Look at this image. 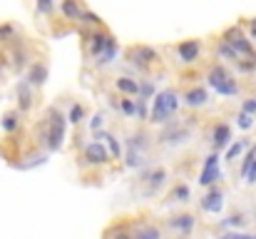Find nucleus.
Listing matches in <instances>:
<instances>
[{
	"mask_svg": "<svg viewBox=\"0 0 256 239\" xmlns=\"http://www.w3.org/2000/svg\"><path fill=\"white\" fill-rule=\"evenodd\" d=\"M65 140H68V117L52 105L48 107L45 117L40 120L38 125V145L45 147V152H60L65 147Z\"/></svg>",
	"mask_w": 256,
	"mask_h": 239,
	"instance_id": "f257e3e1",
	"label": "nucleus"
},
{
	"mask_svg": "<svg viewBox=\"0 0 256 239\" xmlns=\"http://www.w3.org/2000/svg\"><path fill=\"white\" fill-rule=\"evenodd\" d=\"M179 105H182V97L174 87L167 90H160L154 97H152V105H150V125H167L170 120L176 117L179 112Z\"/></svg>",
	"mask_w": 256,
	"mask_h": 239,
	"instance_id": "f03ea898",
	"label": "nucleus"
},
{
	"mask_svg": "<svg viewBox=\"0 0 256 239\" xmlns=\"http://www.w3.org/2000/svg\"><path fill=\"white\" fill-rule=\"evenodd\" d=\"M206 85H209L216 95H222V97H236V95L242 92V85H239L236 75H234L224 63L209 65V70H206Z\"/></svg>",
	"mask_w": 256,
	"mask_h": 239,
	"instance_id": "7ed1b4c3",
	"label": "nucleus"
},
{
	"mask_svg": "<svg viewBox=\"0 0 256 239\" xmlns=\"http://www.w3.org/2000/svg\"><path fill=\"white\" fill-rule=\"evenodd\" d=\"M192 117H179V120H170L167 125L160 127V135L154 137L157 145H164L170 150H176L182 145H186L192 140Z\"/></svg>",
	"mask_w": 256,
	"mask_h": 239,
	"instance_id": "20e7f679",
	"label": "nucleus"
},
{
	"mask_svg": "<svg viewBox=\"0 0 256 239\" xmlns=\"http://www.w3.org/2000/svg\"><path fill=\"white\" fill-rule=\"evenodd\" d=\"M124 63L134 68V73L147 75L162 63V53L152 45H130L124 48Z\"/></svg>",
	"mask_w": 256,
	"mask_h": 239,
	"instance_id": "39448f33",
	"label": "nucleus"
},
{
	"mask_svg": "<svg viewBox=\"0 0 256 239\" xmlns=\"http://www.w3.org/2000/svg\"><path fill=\"white\" fill-rule=\"evenodd\" d=\"M219 40H224L226 45H232L239 58H254L256 55L254 43H252V38L244 33V25H232V28H226Z\"/></svg>",
	"mask_w": 256,
	"mask_h": 239,
	"instance_id": "423d86ee",
	"label": "nucleus"
},
{
	"mask_svg": "<svg viewBox=\"0 0 256 239\" xmlns=\"http://www.w3.org/2000/svg\"><path fill=\"white\" fill-rule=\"evenodd\" d=\"M82 35H85V40H82L85 58L90 60V63H94V60L104 53V48H107L112 33H110L107 28H94V30H87V33H82Z\"/></svg>",
	"mask_w": 256,
	"mask_h": 239,
	"instance_id": "0eeeda50",
	"label": "nucleus"
},
{
	"mask_svg": "<svg viewBox=\"0 0 256 239\" xmlns=\"http://www.w3.org/2000/svg\"><path fill=\"white\" fill-rule=\"evenodd\" d=\"M110 162H112V157H110L104 142H92V140H90L85 147H82L80 167H104V164H110Z\"/></svg>",
	"mask_w": 256,
	"mask_h": 239,
	"instance_id": "6e6552de",
	"label": "nucleus"
},
{
	"mask_svg": "<svg viewBox=\"0 0 256 239\" xmlns=\"http://www.w3.org/2000/svg\"><path fill=\"white\" fill-rule=\"evenodd\" d=\"M202 48H204V45H202L199 38H186V40L176 43L174 53H176V58H179L182 65H196L199 58H202Z\"/></svg>",
	"mask_w": 256,
	"mask_h": 239,
	"instance_id": "1a4fd4ad",
	"label": "nucleus"
},
{
	"mask_svg": "<svg viewBox=\"0 0 256 239\" xmlns=\"http://www.w3.org/2000/svg\"><path fill=\"white\" fill-rule=\"evenodd\" d=\"M48 80H50V63H48L45 58L32 60V63L28 65V70H25V82H28L30 87L40 90Z\"/></svg>",
	"mask_w": 256,
	"mask_h": 239,
	"instance_id": "9d476101",
	"label": "nucleus"
},
{
	"mask_svg": "<svg viewBox=\"0 0 256 239\" xmlns=\"http://www.w3.org/2000/svg\"><path fill=\"white\" fill-rule=\"evenodd\" d=\"M152 145H154V137H152L150 130H144V127H137L134 132H130V135L124 137V150H137V152H142V155H147V157H150Z\"/></svg>",
	"mask_w": 256,
	"mask_h": 239,
	"instance_id": "9b49d317",
	"label": "nucleus"
},
{
	"mask_svg": "<svg viewBox=\"0 0 256 239\" xmlns=\"http://www.w3.org/2000/svg\"><path fill=\"white\" fill-rule=\"evenodd\" d=\"M222 179V169H219V155L216 152H209L204 157V167H202V174H199V184L202 187H216Z\"/></svg>",
	"mask_w": 256,
	"mask_h": 239,
	"instance_id": "f8f14e48",
	"label": "nucleus"
},
{
	"mask_svg": "<svg viewBox=\"0 0 256 239\" xmlns=\"http://www.w3.org/2000/svg\"><path fill=\"white\" fill-rule=\"evenodd\" d=\"M182 100H184V105H186L189 110H202V107H206V105L212 102L209 90H206L204 85H189V87L184 90Z\"/></svg>",
	"mask_w": 256,
	"mask_h": 239,
	"instance_id": "ddd939ff",
	"label": "nucleus"
},
{
	"mask_svg": "<svg viewBox=\"0 0 256 239\" xmlns=\"http://www.w3.org/2000/svg\"><path fill=\"white\" fill-rule=\"evenodd\" d=\"M15 105H18V112L25 115L35 107V87H30L25 80H20L15 85Z\"/></svg>",
	"mask_w": 256,
	"mask_h": 239,
	"instance_id": "4468645a",
	"label": "nucleus"
},
{
	"mask_svg": "<svg viewBox=\"0 0 256 239\" xmlns=\"http://www.w3.org/2000/svg\"><path fill=\"white\" fill-rule=\"evenodd\" d=\"M199 207L206 214H219L224 209V189L222 187H209V192L199 199Z\"/></svg>",
	"mask_w": 256,
	"mask_h": 239,
	"instance_id": "2eb2a0df",
	"label": "nucleus"
},
{
	"mask_svg": "<svg viewBox=\"0 0 256 239\" xmlns=\"http://www.w3.org/2000/svg\"><path fill=\"white\" fill-rule=\"evenodd\" d=\"M12 53H10V65H12V70L15 73H22V70H28V65L32 63V58H30V50L20 43V38H15L12 43Z\"/></svg>",
	"mask_w": 256,
	"mask_h": 239,
	"instance_id": "dca6fc26",
	"label": "nucleus"
},
{
	"mask_svg": "<svg viewBox=\"0 0 256 239\" xmlns=\"http://www.w3.org/2000/svg\"><path fill=\"white\" fill-rule=\"evenodd\" d=\"M212 152H222V150H226L229 145H232V127L226 125V122H216L214 127H212Z\"/></svg>",
	"mask_w": 256,
	"mask_h": 239,
	"instance_id": "f3484780",
	"label": "nucleus"
},
{
	"mask_svg": "<svg viewBox=\"0 0 256 239\" xmlns=\"http://www.w3.org/2000/svg\"><path fill=\"white\" fill-rule=\"evenodd\" d=\"M130 232H132V239H164L162 229L152 222H144V219H134L130 222Z\"/></svg>",
	"mask_w": 256,
	"mask_h": 239,
	"instance_id": "a211bd4d",
	"label": "nucleus"
},
{
	"mask_svg": "<svg viewBox=\"0 0 256 239\" xmlns=\"http://www.w3.org/2000/svg\"><path fill=\"white\" fill-rule=\"evenodd\" d=\"M167 227L176 234H189L194 227H196V217L189 214V212H179V214H172L167 219Z\"/></svg>",
	"mask_w": 256,
	"mask_h": 239,
	"instance_id": "6ab92c4d",
	"label": "nucleus"
},
{
	"mask_svg": "<svg viewBox=\"0 0 256 239\" xmlns=\"http://www.w3.org/2000/svg\"><path fill=\"white\" fill-rule=\"evenodd\" d=\"M60 13H62V18L68 23L78 25L82 13H85V5H82V0H60Z\"/></svg>",
	"mask_w": 256,
	"mask_h": 239,
	"instance_id": "aec40b11",
	"label": "nucleus"
},
{
	"mask_svg": "<svg viewBox=\"0 0 256 239\" xmlns=\"http://www.w3.org/2000/svg\"><path fill=\"white\" fill-rule=\"evenodd\" d=\"M114 90H117L122 97L137 100V95H140V80L130 78V75H120V78L114 80Z\"/></svg>",
	"mask_w": 256,
	"mask_h": 239,
	"instance_id": "412c9836",
	"label": "nucleus"
},
{
	"mask_svg": "<svg viewBox=\"0 0 256 239\" xmlns=\"http://www.w3.org/2000/svg\"><path fill=\"white\" fill-rule=\"evenodd\" d=\"M117 55H120V43H117V38L112 35L110 43H107V48H104V53H102L92 65H94V68H107V65H112V63L117 60Z\"/></svg>",
	"mask_w": 256,
	"mask_h": 239,
	"instance_id": "4be33fe9",
	"label": "nucleus"
},
{
	"mask_svg": "<svg viewBox=\"0 0 256 239\" xmlns=\"http://www.w3.org/2000/svg\"><path fill=\"white\" fill-rule=\"evenodd\" d=\"M20 125H22V115H20L18 110H8V112L2 115L0 127H2V132H5V135H15V132L20 130Z\"/></svg>",
	"mask_w": 256,
	"mask_h": 239,
	"instance_id": "5701e85b",
	"label": "nucleus"
},
{
	"mask_svg": "<svg viewBox=\"0 0 256 239\" xmlns=\"http://www.w3.org/2000/svg\"><path fill=\"white\" fill-rule=\"evenodd\" d=\"M80 33H87V30H94V28H104V23H102V18L97 15V13H92V10H87L82 13V18H80Z\"/></svg>",
	"mask_w": 256,
	"mask_h": 239,
	"instance_id": "b1692460",
	"label": "nucleus"
},
{
	"mask_svg": "<svg viewBox=\"0 0 256 239\" xmlns=\"http://www.w3.org/2000/svg\"><path fill=\"white\" fill-rule=\"evenodd\" d=\"M122 159H124V167H127V169H142L150 157L142 155V152H137V150H124Z\"/></svg>",
	"mask_w": 256,
	"mask_h": 239,
	"instance_id": "393cba45",
	"label": "nucleus"
},
{
	"mask_svg": "<svg viewBox=\"0 0 256 239\" xmlns=\"http://www.w3.org/2000/svg\"><path fill=\"white\" fill-rule=\"evenodd\" d=\"M104 239H132L130 222H114V224H110L107 232H104Z\"/></svg>",
	"mask_w": 256,
	"mask_h": 239,
	"instance_id": "a878e982",
	"label": "nucleus"
},
{
	"mask_svg": "<svg viewBox=\"0 0 256 239\" xmlns=\"http://www.w3.org/2000/svg\"><path fill=\"white\" fill-rule=\"evenodd\" d=\"M252 147V142H249V137H242V140H236V142H232L226 150H224V159L226 162H234V159L239 157L244 150H249Z\"/></svg>",
	"mask_w": 256,
	"mask_h": 239,
	"instance_id": "bb28decb",
	"label": "nucleus"
},
{
	"mask_svg": "<svg viewBox=\"0 0 256 239\" xmlns=\"http://www.w3.org/2000/svg\"><path fill=\"white\" fill-rule=\"evenodd\" d=\"M216 55H219V60H226L229 65H236L242 58L234 53V48L232 45H226L224 40H216Z\"/></svg>",
	"mask_w": 256,
	"mask_h": 239,
	"instance_id": "cd10ccee",
	"label": "nucleus"
},
{
	"mask_svg": "<svg viewBox=\"0 0 256 239\" xmlns=\"http://www.w3.org/2000/svg\"><path fill=\"white\" fill-rule=\"evenodd\" d=\"M65 117H68L70 125L78 127V125H82V122L87 120V107L82 105V102H72V107H70V112H68Z\"/></svg>",
	"mask_w": 256,
	"mask_h": 239,
	"instance_id": "c85d7f7f",
	"label": "nucleus"
},
{
	"mask_svg": "<svg viewBox=\"0 0 256 239\" xmlns=\"http://www.w3.org/2000/svg\"><path fill=\"white\" fill-rule=\"evenodd\" d=\"M104 140H107V145H104V147H107L110 157L114 159V162H117V159H122L124 150H122V142H120V137H117L114 132H107V137H104Z\"/></svg>",
	"mask_w": 256,
	"mask_h": 239,
	"instance_id": "c756f323",
	"label": "nucleus"
},
{
	"mask_svg": "<svg viewBox=\"0 0 256 239\" xmlns=\"http://www.w3.org/2000/svg\"><path fill=\"white\" fill-rule=\"evenodd\" d=\"M192 199V189H189V184H184V182H179V184H174L170 189V202H189Z\"/></svg>",
	"mask_w": 256,
	"mask_h": 239,
	"instance_id": "7c9ffc66",
	"label": "nucleus"
},
{
	"mask_svg": "<svg viewBox=\"0 0 256 239\" xmlns=\"http://www.w3.org/2000/svg\"><path fill=\"white\" fill-rule=\"evenodd\" d=\"M249 224V219H246V214H242V212H234V214H229L224 222H222V227H226L229 232H236L239 227H246Z\"/></svg>",
	"mask_w": 256,
	"mask_h": 239,
	"instance_id": "2f4dec72",
	"label": "nucleus"
},
{
	"mask_svg": "<svg viewBox=\"0 0 256 239\" xmlns=\"http://www.w3.org/2000/svg\"><path fill=\"white\" fill-rule=\"evenodd\" d=\"M157 92H160V90H157V82H154V80H140V95H137L140 100H147V102H150Z\"/></svg>",
	"mask_w": 256,
	"mask_h": 239,
	"instance_id": "473e14b6",
	"label": "nucleus"
},
{
	"mask_svg": "<svg viewBox=\"0 0 256 239\" xmlns=\"http://www.w3.org/2000/svg\"><path fill=\"white\" fill-rule=\"evenodd\" d=\"M254 75L256 73V58H242L236 65H234V75Z\"/></svg>",
	"mask_w": 256,
	"mask_h": 239,
	"instance_id": "72a5a7b5",
	"label": "nucleus"
},
{
	"mask_svg": "<svg viewBox=\"0 0 256 239\" xmlns=\"http://www.w3.org/2000/svg\"><path fill=\"white\" fill-rule=\"evenodd\" d=\"M35 13L42 18L55 15V0H35Z\"/></svg>",
	"mask_w": 256,
	"mask_h": 239,
	"instance_id": "f704fd0d",
	"label": "nucleus"
},
{
	"mask_svg": "<svg viewBox=\"0 0 256 239\" xmlns=\"http://www.w3.org/2000/svg\"><path fill=\"white\" fill-rule=\"evenodd\" d=\"M120 112L124 117H134L137 115V102L132 97H120Z\"/></svg>",
	"mask_w": 256,
	"mask_h": 239,
	"instance_id": "c9c22d12",
	"label": "nucleus"
},
{
	"mask_svg": "<svg viewBox=\"0 0 256 239\" xmlns=\"http://www.w3.org/2000/svg\"><path fill=\"white\" fill-rule=\"evenodd\" d=\"M104 112H94V115H90L87 117V130L90 132H97V130H104Z\"/></svg>",
	"mask_w": 256,
	"mask_h": 239,
	"instance_id": "e433bc0d",
	"label": "nucleus"
},
{
	"mask_svg": "<svg viewBox=\"0 0 256 239\" xmlns=\"http://www.w3.org/2000/svg\"><path fill=\"white\" fill-rule=\"evenodd\" d=\"M137 102V115H134V120L137 122H150V102L147 100H134Z\"/></svg>",
	"mask_w": 256,
	"mask_h": 239,
	"instance_id": "4c0bfd02",
	"label": "nucleus"
},
{
	"mask_svg": "<svg viewBox=\"0 0 256 239\" xmlns=\"http://www.w3.org/2000/svg\"><path fill=\"white\" fill-rule=\"evenodd\" d=\"M15 38H18V28L10 23H2L0 25V43H12Z\"/></svg>",
	"mask_w": 256,
	"mask_h": 239,
	"instance_id": "58836bf2",
	"label": "nucleus"
},
{
	"mask_svg": "<svg viewBox=\"0 0 256 239\" xmlns=\"http://www.w3.org/2000/svg\"><path fill=\"white\" fill-rule=\"evenodd\" d=\"M236 125H239L242 130H254V125H256L254 115H249V112H239V115H236Z\"/></svg>",
	"mask_w": 256,
	"mask_h": 239,
	"instance_id": "ea45409f",
	"label": "nucleus"
},
{
	"mask_svg": "<svg viewBox=\"0 0 256 239\" xmlns=\"http://www.w3.org/2000/svg\"><path fill=\"white\" fill-rule=\"evenodd\" d=\"M219 239H256V232L254 234H246V232H224Z\"/></svg>",
	"mask_w": 256,
	"mask_h": 239,
	"instance_id": "a19ab883",
	"label": "nucleus"
},
{
	"mask_svg": "<svg viewBox=\"0 0 256 239\" xmlns=\"http://www.w3.org/2000/svg\"><path fill=\"white\" fill-rule=\"evenodd\" d=\"M242 112H249V115H256V95L254 97H246L242 102Z\"/></svg>",
	"mask_w": 256,
	"mask_h": 239,
	"instance_id": "79ce46f5",
	"label": "nucleus"
},
{
	"mask_svg": "<svg viewBox=\"0 0 256 239\" xmlns=\"http://www.w3.org/2000/svg\"><path fill=\"white\" fill-rule=\"evenodd\" d=\"M244 182H246V184H254V182H256V159L252 162V167H249V172H246Z\"/></svg>",
	"mask_w": 256,
	"mask_h": 239,
	"instance_id": "37998d69",
	"label": "nucleus"
},
{
	"mask_svg": "<svg viewBox=\"0 0 256 239\" xmlns=\"http://www.w3.org/2000/svg\"><path fill=\"white\" fill-rule=\"evenodd\" d=\"M249 38H254L256 40V15L249 20Z\"/></svg>",
	"mask_w": 256,
	"mask_h": 239,
	"instance_id": "c03bdc74",
	"label": "nucleus"
},
{
	"mask_svg": "<svg viewBox=\"0 0 256 239\" xmlns=\"http://www.w3.org/2000/svg\"><path fill=\"white\" fill-rule=\"evenodd\" d=\"M2 73H5V63L0 60V75H2Z\"/></svg>",
	"mask_w": 256,
	"mask_h": 239,
	"instance_id": "a18cd8bd",
	"label": "nucleus"
},
{
	"mask_svg": "<svg viewBox=\"0 0 256 239\" xmlns=\"http://www.w3.org/2000/svg\"><path fill=\"white\" fill-rule=\"evenodd\" d=\"M254 58H256V55H254Z\"/></svg>",
	"mask_w": 256,
	"mask_h": 239,
	"instance_id": "49530a36",
	"label": "nucleus"
}]
</instances>
